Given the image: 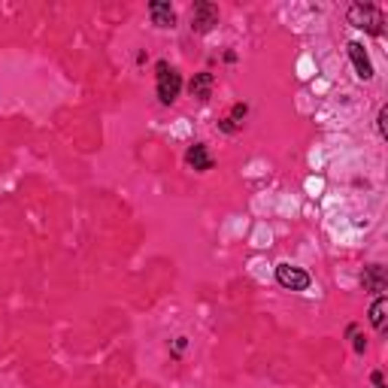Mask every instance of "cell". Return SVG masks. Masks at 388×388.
<instances>
[{
    "instance_id": "11",
    "label": "cell",
    "mask_w": 388,
    "mask_h": 388,
    "mask_svg": "<svg viewBox=\"0 0 388 388\" xmlns=\"http://www.w3.org/2000/svg\"><path fill=\"white\" fill-rule=\"evenodd\" d=\"M385 122H388V109L383 106V109H379V115H376V130H379V137H383V140H388V128H385Z\"/></svg>"
},
{
    "instance_id": "8",
    "label": "cell",
    "mask_w": 388,
    "mask_h": 388,
    "mask_svg": "<svg viewBox=\"0 0 388 388\" xmlns=\"http://www.w3.org/2000/svg\"><path fill=\"white\" fill-rule=\"evenodd\" d=\"M185 161H188V167L197 173H207L212 170V155H209V149H207V143H194V146H188V152H185Z\"/></svg>"
},
{
    "instance_id": "14",
    "label": "cell",
    "mask_w": 388,
    "mask_h": 388,
    "mask_svg": "<svg viewBox=\"0 0 388 388\" xmlns=\"http://www.w3.org/2000/svg\"><path fill=\"white\" fill-rule=\"evenodd\" d=\"M373 388H385V379H383V373H379V370H373Z\"/></svg>"
},
{
    "instance_id": "9",
    "label": "cell",
    "mask_w": 388,
    "mask_h": 388,
    "mask_svg": "<svg viewBox=\"0 0 388 388\" xmlns=\"http://www.w3.org/2000/svg\"><path fill=\"white\" fill-rule=\"evenodd\" d=\"M212 85H216V76H212L209 70H203V73H197V76L192 79L188 91H192V98H197V100H209L212 98Z\"/></svg>"
},
{
    "instance_id": "7",
    "label": "cell",
    "mask_w": 388,
    "mask_h": 388,
    "mask_svg": "<svg viewBox=\"0 0 388 388\" xmlns=\"http://www.w3.org/2000/svg\"><path fill=\"white\" fill-rule=\"evenodd\" d=\"M149 16L155 27H176V10L170 6V0H152L149 3Z\"/></svg>"
},
{
    "instance_id": "2",
    "label": "cell",
    "mask_w": 388,
    "mask_h": 388,
    "mask_svg": "<svg viewBox=\"0 0 388 388\" xmlns=\"http://www.w3.org/2000/svg\"><path fill=\"white\" fill-rule=\"evenodd\" d=\"M158 100L164 106H170V104H176V98H179V91H182V76H179V70H173L167 61H158Z\"/></svg>"
},
{
    "instance_id": "4",
    "label": "cell",
    "mask_w": 388,
    "mask_h": 388,
    "mask_svg": "<svg viewBox=\"0 0 388 388\" xmlns=\"http://www.w3.org/2000/svg\"><path fill=\"white\" fill-rule=\"evenodd\" d=\"M218 25V6L209 0H197L192 10V31L194 34H209Z\"/></svg>"
},
{
    "instance_id": "10",
    "label": "cell",
    "mask_w": 388,
    "mask_h": 388,
    "mask_svg": "<svg viewBox=\"0 0 388 388\" xmlns=\"http://www.w3.org/2000/svg\"><path fill=\"white\" fill-rule=\"evenodd\" d=\"M385 319H388V297H376L370 306V325L376 328V331H385Z\"/></svg>"
},
{
    "instance_id": "1",
    "label": "cell",
    "mask_w": 388,
    "mask_h": 388,
    "mask_svg": "<svg viewBox=\"0 0 388 388\" xmlns=\"http://www.w3.org/2000/svg\"><path fill=\"white\" fill-rule=\"evenodd\" d=\"M349 25L358 27L364 34H373V36H383V25H385V16L370 3H352L349 6Z\"/></svg>"
},
{
    "instance_id": "6",
    "label": "cell",
    "mask_w": 388,
    "mask_h": 388,
    "mask_svg": "<svg viewBox=\"0 0 388 388\" xmlns=\"http://www.w3.org/2000/svg\"><path fill=\"white\" fill-rule=\"evenodd\" d=\"M361 285H364V291H370V295L383 297V295H385V288H388V273H385V267H383V264H370V267H364Z\"/></svg>"
},
{
    "instance_id": "3",
    "label": "cell",
    "mask_w": 388,
    "mask_h": 388,
    "mask_svg": "<svg viewBox=\"0 0 388 388\" xmlns=\"http://www.w3.org/2000/svg\"><path fill=\"white\" fill-rule=\"evenodd\" d=\"M276 282L288 291H306L312 285V276L304 267H295L288 261H282V264H276Z\"/></svg>"
},
{
    "instance_id": "5",
    "label": "cell",
    "mask_w": 388,
    "mask_h": 388,
    "mask_svg": "<svg viewBox=\"0 0 388 388\" xmlns=\"http://www.w3.org/2000/svg\"><path fill=\"white\" fill-rule=\"evenodd\" d=\"M349 58H352V64H355V73H358V79H364V82H370L373 76H376V70H373V61H370V55H367V49H364V43H358L352 40L349 43Z\"/></svg>"
},
{
    "instance_id": "12",
    "label": "cell",
    "mask_w": 388,
    "mask_h": 388,
    "mask_svg": "<svg viewBox=\"0 0 388 388\" xmlns=\"http://www.w3.org/2000/svg\"><path fill=\"white\" fill-rule=\"evenodd\" d=\"M246 113H249V106L246 104H237V106H233V113H231V122L243 128V122H240V119H246Z\"/></svg>"
},
{
    "instance_id": "13",
    "label": "cell",
    "mask_w": 388,
    "mask_h": 388,
    "mask_svg": "<svg viewBox=\"0 0 388 388\" xmlns=\"http://www.w3.org/2000/svg\"><path fill=\"white\" fill-rule=\"evenodd\" d=\"M188 346V336H176V343H173V355H182Z\"/></svg>"
},
{
    "instance_id": "15",
    "label": "cell",
    "mask_w": 388,
    "mask_h": 388,
    "mask_svg": "<svg viewBox=\"0 0 388 388\" xmlns=\"http://www.w3.org/2000/svg\"><path fill=\"white\" fill-rule=\"evenodd\" d=\"M364 349H367V340H364V336H355V352H364Z\"/></svg>"
}]
</instances>
